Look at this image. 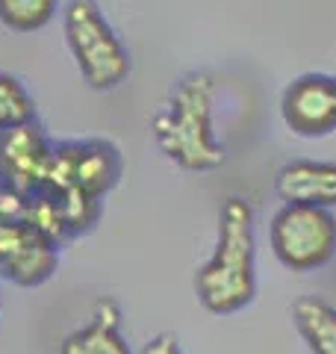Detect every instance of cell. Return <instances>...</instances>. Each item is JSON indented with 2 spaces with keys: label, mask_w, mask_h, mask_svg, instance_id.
Here are the masks:
<instances>
[{
  "label": "cell",
  "mask_w": 336,
  "mask_h": 354,
  "mask_svg": "<svg viewBox=\"0 0 336 354\" xmlns=\"http://www.w3.org/2000/svg\"><path fill=\"white\" fill-rule=\"evenodd\" d=\"M198 298L209 313L227 316L248 307L256 295V239L254 209L245 198L233 195L221 204L218 242L212 257L195 278Z\"/></svg>",
  "instance_id": "6da1fadb"
},
{
  "label": "cell",
  "mask_w": 336,
  "mask_h": 354,
  "mask_svg": "<svg viewBox=\"0 0 336 354\" xmlns=\"http://www.w3.org/2000/svg\"><path fill=\"white\" fill-rule=\"evenodd\" d=\"M216 77L195 71L174 86L168 104L153 115V139L171 162L189 171H212L227 162V151L212 133Z\"/></svg>",
  "instance_id": "7a4b0ae2"
},
{
  "label": "cell",
  "mask_w": 336,
  "mask_h": 354,
  "mask_svg": "<svg viewBox=\"0 0 336 354\" xmlns=\"http://www.w3.org/2000/svg\"><path fill=\"white\" fill-rule=\"evenodd\" d=\"M65 39L83 80L92 88H115L130 74V53L109 27L95 0H71L65 6Z\"/></svg>",
  "instance_id": "3957f363"
},
{
  "label": "cell",
  "mask_w": 336,
  "mask_h": 354,
  "mask_svg": "<svg viewBox=\"0 0 336 354\" xmlns=\"http://www.w3.org/2000/svg\"><path fill=\"white\" fill-rule=\"evenodd\" d=\"M274 257L292 272H316L336 254V218L330 209L283 204L268 227Z\"/></svg>",
  "instance_id": "277c9868"
},
{
  "label": "cell",
  "mask_w": 336,
  "mask_h": 354,
  "mask_svg": "<svg viewBox=\"0 0 336 354\" xmlns=\"http://www.w3.org/2000/svg\"><path fill=\"white\" fill-rule=\"evenodd\" d=\"M121 177V153L112 142L83 139L53 145L50 174L41 192L83 195L92 201H104L109 189H115Z\"/></svg>",
  "instance_id": "5b68a950"
},
{
  "label": "cell",
  "mask_w": 336,
  "mask_h": 354,
  "mask_svg": "<svg viewBox=\"0 0 336 354\" xmlns=\"http://www.w3.org/2000/svg\"><path fill=\"white\" fill-rule=\"evenodd\" d=\"M53 162V145L44 130L30 121L12 130H0V183L21 198L44 189Z\"/></svg>",
  "instance_id": "8992f818"
},
{
  "label": "cell",
  "mask_w": 336,
  "mask_h": 354,
  "mask_svg": "<svg viewBox=\"0 0 336 354\" xmlns=\"http://www.w3.org/2000/svg\"><path fill=\"white\" fill-rule=\"evenodd\" d=\"M59 266V248L27 221H0V274L18 286H39Z\"/></svg>",
  "instance_id": "52a82bcc"
},
{
  "label": "cell",
  "mask_w": 336,
  "mask_h": 354,
  "mask_svg": "<svg viewBox=\"0 0 336 354\" xmlns=\"http://www.w3.org/2000/svg\"><path fill=\"white\" fill-rule=\"evenodd\" d=\"M280 113L298 136H328L336 130V83L324 74L292 80L280 101Z\"/></svg>",
  "instance_id": "ba28073f"
},
{
  "label": "cell",
  "mask_w": 336,
  "mask_h": 354,
  "mask_svg": "<svg viewBox=\"0 0 336 354\" xmlns=\"http://www.w3.org/2000/svg\"><path fill=\"white\" fill-rule=\"evenodd\" d=\"M274 192L283 204L333 209L336 207V162H319V160L286 162L274 174Z\"/></svg>",
  "instance_id": "9c48e42d"
},
{
  "label": "cell",
  "mask_w": 336,
  "mask_h": 354,
  "mask_svg": "<svg viewBox=\"0 0 336 354\" xmlns=\"http://www.w3.org/2000/svg\"><path fill=\"white\" fill-rule=\"evenodd\" d=\"M59 354H130L127 339L121 334L118 304L109 298H100L92 319L62 339Z\"/></svg>",
  "instance_id": "30bf717a"
},
{
  "label": "cell",
  "mask_w": 336,
  "mask_h": 354,
  "mask_svg": "<svg viewBox=\"0 0 336 354\" xmlns=\"http://www.w3.org/2000/svg\"><path fill=\"white\" fill-rule=\"evenodd\" d=\"M292 322L312 354H336V307L319 295H304L292 304Z\"/></svg>",
  "instance_id": "8fae6325"
},
{
  "label": "cell",
  "mask_w": 336,
  "mask_h": 354,
  "mask_svg": "<svg viewBox=\"0 0 336 354\" xmlns=\"http://www.w3.org/2000/svg\"><path fill=\"white\" fill-rule=\"evenodd\" d=\"M30 121H36V101L30 97L24 83L0 71V130H12Z\"/></svg>",
  "instance_id": "7c38bea8"
},
{
  "label": "cell",
  "mask_w": 336,
  "mask_h": 354,
  "mask_svg": "<svg viewBox=\"0 0 336 354\" xmlns=\"http://www.w3.org/2000/svg\"><path fill=\"white\" fill-rule=\"evenodd\" d=\"M59 0H0V21L15 32L41 30L56 12Z\"/></svg>",
  "instance_id": "4fadbf2b"
},
{
  "label": "cell",
  "mask_w": 336,
  "mask_h": 354,
  "mask_svg": "<svg viewBox=\"0 0 336 354\" xmlns=\"http://www.w3.org/2000/svg\"><path fill=\"white\" fill-rule=\"evenodd\" d=\"M27 216V198L15 195L0 183V221H24Z\"/></svg>",
  "instance_id": "5bb4252c"
},
{
  "label": "cell",
  "mask_w": 336,
  "mask_h": 354,
  "mask_svg": "<svg viewBox=\"0 0 336 354\" xmlns=\"http://www.w3.org/2000/svg\"><path fill=\"white\" fill-rule=\"evenodd\" d=\"M142 354H183V351H180V342H177L174 334H156L153 339L144 342Z\"/></svg>",
  "instance_id": "9a60e30c"
},
{
  "label": "cell",
  "mask_w": 336,
  "mask_h": 354,
  "mask_svg": "<svg viewBox=\"0 0 336 354\" xmlns=\"http://www.w3.org/2000/svg\"><path fill=\"white\" fill-rule=\"evenodd\" d=\"M333 83H336V77H333Z\"/></svg>",
  "instance_id": "2e32d148"
}]
</instances>
